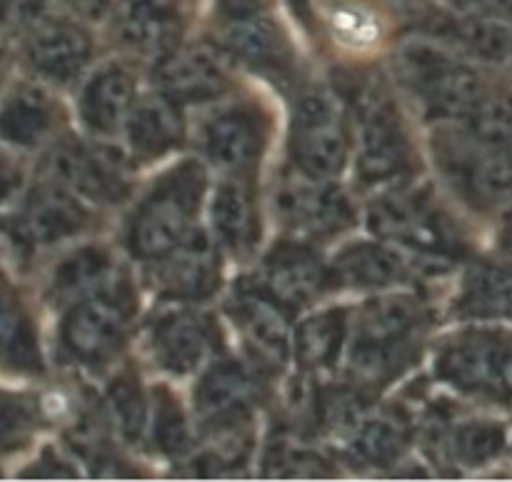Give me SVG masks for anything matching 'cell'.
I'll return each instance as SVG.
<instances>
[{
	"mask_svg": "<svg viewBox=\"0 0 512 482\" xmlns=\"http://www.w3.org/2000/svg\"><path fill=\"white\" fill-rule=\"evenodd\" d=\"M428 313L413 295H385L363 305L355 320L348 373L363 390H378L403 375L420 355Z\"/></svg>",
	"mask_w": 512,
	"mask_h": 482,
	"instance_id": "6da1fadb",
	"label": "cell"
},
{
	"mask_svg": "<svg viewBox=\"0 0 512 482\" xmlns=\"http://www.w3.org/2000/svg\"><path fill=\"white\" fill-rule=\"evenodd\" d=\"M368 220L375 235L430 263L450 265L468 250L455 220L428 188L383 195L370 205Z\"/></svg>",
	"mask_w": 512,
	"mask_h": 482,
	"instance_id": "7a4b0ae2",
	"label": "cell"
},
{
	"mask_svg": "<svg viewBox=\"0 0 512 482\" xmlns=\"http://www.w3.org/2000/svg\"><path fill=\"white\" fill-rule=\"evenodd\" d=\"M400 80L433 120L463 123L488 95L483 73L430 43H410L395 58Z\"/></svg>",
	"mask_w": 512,
	"mask_h": 482,
	"instance_id": "3957f363",
	"label": "cell"
},
{
	"mask_svg": "<svg viewBox=\"0 0 512 482\" xmlns=\"http://www.w3.org/2000/svg\"><path fill=\"white\" fill-rule=\"evenodd\" d=\"M205 173L198 163L170 170L138 205L128 225V248L140 260H158L178 248L193 228Z\"/></svg>",
	"mask_w": 512,
	"mask_h": 482,
	"instance_id": "277c9868",
	"label": "cell"
},
{
	"mask_svg": "<svg viewBox=\"0 0 512 482\" xmlns=\"http://www.w3.org/2000/svg\"><path fill=\"white\" fill-rule=\"evenodd\" d=\"M358 173L365 185L390 183L413 170V145L400 110L383 85H368L355 98Z\"/></svg>",
	"mask_w": 512,
	"mask_h": 482,
	"instance_id": "5b68a950",
	"label": "cell"
},
{
	"mask_svg": "<svg viewBox=\"0 0 512 482\" xmlns=\"http://www.w3.org/2000/svg\"><path fill=\"white\" fill-rule=\"evenodd\" d=\"M435 153L455 190L478 208L512 198V143H478L453 128L440 135Z\"/></svg>",
	"mask_w": 512,
	"mask_h": 482,
	"instance_id": "8992f818",
	"label": "cell"
},
{
	"mask_svg": "<svg viewBox=\"0 0 512 482\" xmlns=\"http://www.w3.org/2000/svg\"><path fill=\"white\" fill-rule=\"evenodd\" d=\"M133 310V295L118 283H108L75 300L60 330L70 358L85 365H100L113 358L125 343Z\"/></svg>",
	"mask_w": 512,
	"mask_h": 482,
	"instance_id": "52a82bcc",
	"label": "cell"
},
{
	"mask_svg": "<svg viewBox=\"0 0 512 482\" xmlns=\"http://www.w3.org/2000/svg\"><path fill=\"white\" fill-rule=\"evenodd\" d=\"M350 130L338 105L323 93H308L290 123V158L298 173L333 178L348 163Z\"/></svg>",
	"mask_w": 512,
	"mask_h": 482,
	"instance_id": "ba28073f",
	"label": "cell"
},
{
	"mask_svg": "<svg viewBox=\"0 0 512 482\" xmlns=\"http://www.w3.org/2000/svg\"><path fill=\"white\" fill-rule=\"evenodd\" d=\"M512 340L493 330H468L440 348L435 373L443 383L473 398L498 400L508 393L505 363Z\"/></svg>",
	"mask_w": 512,
	"mask_h": 482,
	"instance_id": "9c48e42d",
	"label": "cell"
},
{
	"mask_svg": "<svg viewBox=\"0 0 512 482\" xmlns=\"http://www.w3.org/2000/svg\"><path fill=\"white\" fill-rule=\"evenodd\" d=\"M275 213L290 233L313 240L343 233L355 220L353 203L338 185L303 173L275 190Z\"/></svg>",
	"mask_w": 512,
	"mask_h": 482,
	"instance_id": "30bf717a",
	"label": "cell"
},
{
	"mask_svg": "<svg viewBox=\"0 0 512 482\" xmlns=\"http://www.w3.org/2000/svg\"><path fill=\"white\" fill-rule=\"evenodd\" d=\"M53 183L100 205L123 203L130 193L128 165L118 153L98 145L65 143L48 160Z\"/></svg>",
	"mask_w": 512,
	"mask_h": 482,
	"instance_id": "8fae6325",
	"label": "cell"
},
{
	"mask_svg": "<svg viewBox=\"0 0 512 482\" xmlns=\"http://www.w3.org/2000/svg\"><path fill=\"white\" fill-rule=\"evenodd\" d=\"M90 215L75 193L58 183L33 190L10 223V238L25 250H43L73 238L88 225Z\"/></svg>",
	"mask_w": 512,
	"mask_h": 482,
	"instance_id": "7c38bea8",
	"label": "cell"
},
{
	"mask_svg": "<svg viewBox=\"0 0 512 482\" xmlns=\"http://www.w3.org/2000/svg\"><path fill=\"white\" fill-rule=\"evenodd\" d=\"M230 318L243 333L245 343L263 363L280 368L290 353V308L268 293L260 283H243L235 288L228 303Z\"/></svg>",
	"mask_w": 512,
	"mask_h": 482,
	"instance_id": "4fadbf2b",
	"label": "cell"
},
{
	"mask_svg": "<svg viewBox=\"0 0 512 482\" xmlns=\"http://www.w3.org/2000/svg\"><path fill=\"white\" fill-rule=\"evenodd\" d=\"M150 283L170 300H205L220 288L218 248L203 233H190L178 248L155 260Z\"/></svg>",
	"mask_w": 512,
	"mask_h": 482,
	"instance_id": "5bb4252c",
	"label": "cell"
},
{
	"mask_svg": "<svg viewBox=\"0 0 512 482\" xmlns=\"http://www.w3.org/2000/svg\"><path fill=\"white\" fill-rule=\"evenodd\" d=\"M203 153L225 173H248L255 168L265 145V120L250 105L218 110L200 130Z\"/></svg>",
	"mask_w": 512,
	"mask_h": 482,
	"instance_id": "9a60e30c",
	"label": "cell"
},
{
	"mask_svg": "<svg viewBox=\"0 0 512 482\" xmlns=\"http://www.w3.org/2000/svg\"><path fill=\"white\" fill-rule=\"evenodd\" d=\"M158 83L160 90L178 103H205L228 93L230 75L218 50L210 45H190L160 55Z\"/></svg>",
	"mask_w": 512,
	"mask_h": 482,
	"instance_id": "2e32d148",
	"label": "cell"
},
{
	"mask_svg": "<svg viewBox=\"0 0 512 482\" xmlns=\"http://www.w3.org/2000/svg\"><path fill=\"white\" fill-rule=\"evenodd\" d=\"M218 348V328L198 313H168L150 328V353L155 363L173 375L198 370Z\"/></svg>",
	"mask_w": 512,
	"mask_h": 482,
	"instance_id": "e0dca14e",
	"label": "cell"
},
{
	"mask_svg": "<svg viewBox=\"0 0 512 482\" xmlns=\"http://www.w3.org/2000/svg\"><path fill=\"white\" fill-rule=\"evenodd\" d=\"M28 63L53 85H70L83 75L93 55L90 35L70 20H40L28 40Z\"/></svg>",
	"mask_w": 512,
	"mask_h": 482,
	"instance_id": "ac0fdd59",
	"label": "cell"
},
{
	"mask_svg": "<svg viewBox=\"0 0 512 482\" xmlns=\"http://www.w3.org/2000/svg\"><path fill=\"white\" fill-rule=\"evenodd\" d=\"M258 398V378L235 360H220L195 388V413L208 428H228L243 423Z\"/></svg>",
	"mask_w": 512,
	"mask_h": 482,
	"instance_id": "d6986e66",
	"label": "cell"
},
{
	"mask_svg": "<svg viewBox=\"0 0 512 482\" xmlns=\"http://www.w3.org/2000/svg\"><path fill=\"white\" fill-rule=\"evenodd\" d=\"M330 273L313 248L305 243H280L263 263L260 285L285 308L295 310L313 303L328 285Z\"/></svg>",
	"mask_w": 512,
	"mask_h": 482,
	"instance_id": "ffe728a7",
	"label": "cell"
},
{
	"mask_svg": "<svg viewBox=\"0 0 512 482\" xmlns=\"http://www.w3.org/2000/svg\"><path fill=\"white\" fill-rule=\"evenodd\" d=\"M223 43L230 55L260 73L285 75L290 70L288 43L263 8L225 15Z\"/></svg>",
	"mask_w": 512,
	"mask_h": 482,
	"instance_id": "44dd1931",
	"label": "cell"
},
{
	"mask_svg": "<svg viewBox=\"0 0 512 482\" xmlns=\"http://www.w3.org/2000/svg\"><path fill=\"white\" fill-rule=\"evenodd\" d=\"M60 123L55 100L38 85H20L0 105V143L10 148H38Z\"/></svg>",
	"mask_w": 512,
	"mask_h": 482,
	"instance_id": "7402d4cb",
	"label": "cell"
},
{
	"mask_svg": "<svg viewBox=\"0 0 512 482\" xmlns=\"http://www.w3.org/2000/svg\"><path fill=\"white\" fill-rule=\"evenodd\" d=\"M330 280L343 288L383 290L408 283L410 265L398 250L383 243H353L340 250L328 270Z\"/></svg>",
	"mask_w": 512,
	"mask_h": 482,
	"instance_id": "603a6c76",
	"label": "cell"
},
{
	"mask_svg": "<svg viewBox=\"0 0 512 482\" xmlns=\"http://www.w3.org/2000/svg\"><path fill=\"white\" fill-rule=\"evenodd\" d=\"M125 135L135 158L153 160L183 143L185 125L180 103L170 95H148L133 105Z\"/></svg>",
	"mask_w": 512,
	"mask_h": 482,
	"instance_id": "cb8c5ba5",
	"label": "cell"
},
{
	"mask_svg": "<svg viewBox=\"0 0 512 482\" xmlns=\"http://www.w3.org/2000/svg\"><path fill=\"white\" fill-rule=\"evenodd\" d=\"M133 105V75L123 65H105L85 85L83 98H80V115L95 135H113L125 128Z\"/></svg>",
	"mask_w": 512,
	"mask_h": 482,
	"instance_id": "d4e9b609",
	"label": "cell"
},
{
	"mask_svg": "<svg viewBox=\"0 0 512 482\" xmlns=\"http://www.w3.org/2000/svg\"><path fill=\"white\" fill-rule=\"evenodd\" d=\"M215 243L230 255L245 258L255 250L260 238L258 208L253 193L243 180H228L218 188L213 200Z\"/></svg>",
	"mask_w": 512,
	"mask_h": 482,
	"instance_id": "484cf974",
	"label": "cell"
},
{
	"mask_svg": "<svg viewBox=\"0 0 512 482\" xmlns=\"http://www.w3.org/2000/svg\"><path fill=\"white\" fill-rule=\"evenodd\" d=\"M455 313L468 320H512V263H478L465 273Z\"/></svg>",
	"mask_w": 512,
	"mask_h": 482,
	"instance_id": "4316f807",
	"label": "cell"
},
{
	"mask_svg": "<svg viewBox=\"0 0 512 482\" xmlns=\"http://www.w3.org/2000/svg\"><path fill=\"white\" fill-rule=\"evenodd\" d=\"M440 455L455 468H480L505 450L503 425L493 420H460L440 425L435 433Z\"/></svg>",
	"mask_w": 512,
	"mask_h": 482,
	"instance_id": "83f0119b",
	"label": "cell"
},
{
	"mask_svg": "<svg viewBox=\"0 0 512 482\" xmlns=\"http://www.w3.org/2000/svg\"><path fill=\"white\" fill-rule=\"evenodd\" d=\"M433 33L488 63H505L512 58V25L503 18L460 13V18L435 23Z\"/></svg>",
	"mask_w": 512,
	"mask_h": 482,
	"instance_id": "f1b7e54d",
	"label": "cell"
},
{
	"mask_svg": "<svg viewBox=\"0 0 512 482\" xmlns=\"http://www.w3.org/2000/svg\"><path fill=\"white\" fill-rule=\"evenodd\" d=\"M410 445L408 420L395 413L365 415L350 438V455L365 468L383 470L398 463Z\"/></svg>",
	"mask_w": 512,
	"mask_h": 482,
	"instance_id": "f546056e",
	"label": "cell"
},
{
	"mask_svg": "<svg viewBox=\"0 0 512 482\" xmlns=\"http://www.w3.org/2000/svg\"><path fill=\"white\" fill-rule=\"evenodd\" d=\"M0 368L10 373H40L43 368L33 323L8 288L0 290Z\"/></svg>",
	"mask_w": 512,
	"mask_h": 482,
	"instance_id": "4dcf8cb0",
	"label": "cell"
},
{
	"mask_svg": "<svg viewBox=\"0 0 512 482\" xmlns=\"http://www.w3.org/2000/svg\"><path fill=\"white\" fill-rule=\"evenodd\" d=\"M348 335L345 310H323L310 315L295 330V360L303 370H323L338 360Z\"/></svg>",
	"mask_w": 512,
	"mask_h": 482,
	"instance_id": "1f68e13d",
	"label": "cell"
},
{
	"mask_svg": "<svg viewBox=\"0 0 512 482\" xmlns=\"http://www.w3.org/2000/svg\"><path fill=\"white\" fill-rule=\"evenodd\" d=\"M113 263L100 248H80L55 265L50 275V295L55 300H80L110 283Z\"/></svg>",
	"mask_w": 512,
	"mask_h": 482,
	"instance_id": "d6a6232c",
	"label": "cell"
},
{
	"mask_svg": "<svg viewBox=\"0 0 512 482\" xmlns=\"http://www.w3.org/2000/svg\"><path fill=\"white\" fill-rule=\"evenodd\" d=\"M455 125L478 143H512V93L490 88L478 108Z\"/></svg>",
	"mask_w": 512,
	"mask_h": 482,
	"instance_id": "836d02e7",
	"label": "cell"
},
{
	"mask_svg": "<svg viewBox=\"0 0 512 482\" xmlns=\"http://www.w3.org/2000/svg\"><path fill=\"white\" fill-rule=\"evenodd\" d=\"M365 390L358 385H333V388H323L315 403V415L318 423L323 425L328 433H355L365 413Z\"/></svg>",
	"mask_w": 512,
	"mask_h": 482,
	"instance_id": "e575fe53",
	"label": "cell"
},
{
	"mask_svg": "<svg viewBox=\"0 0 512 482\" xmlns=\"http://www.w3.org/2000/svg\"><path fill=\"white\" fill-rule=\"evenodd\" d=\"M108 403L120 435L135 443L148 425V405H145L138 383L133 378L115 380L108 390Z\"/></svg>",
	"mask_w": 512,
	"mask_h": 482,
	"instance_id": "d590c367",
	"label": "cell"
},
{
	"mask_svg": "<svg viewBox=\"0 0 512 482\" xmlns=\"http://www.w3.org/2000/svg\"><path fill=\"white\" fill-rule=\"evenodd\" d=\"M153 443L163 455H183L190 445V430L183 410L168 390H160L155 395Z\"/></svg>",
	"mask_w": 512,
	"mask_h": 482,
	"instance_id": "8d00e7d4",
	"label": "cell"
},
{
	"mask_svg": "<svg viewBox=\"0 0 512 482\" xmlns=\"http://www.w3.org/2000/svg\"><path fill=\"white\" fill-rule=\"evenodd\" d=\"M328 473L330 468L323 458L293 445H278L270 450L263 470L265 478H320Z\"/></svg>",
	"mask_w": 512,
	"mask_h": 482,
	"instance_id": "74e56055",
	"label": "cell"
},
{
	"mask_svg": "<svg viewBox=\"0 0 512 482\" xmlns=\"http://www.w3.org/2000/svg\"><path fill=\"white\" fill-rule=\"evenodd\" d=\"M30 428V410L15 398L0 395V443H18Z\"/></svg>",
	"mask_w": 512,
	"mask_h": 482,
	"instance_id": "f35d334b",
	"label": "cell"
},
{
	"mask_svg": "<svg viewBox=\"0 0 512 482\" xmlns=\"http://www.w3.org/2000/svg\"><path fill=\"white\" fill-rule=\"evenodd\" d=\"M45 0H0V28H35Z\"/></svg>",
	"mask_w": 512,
	"mask_h": 482,
	"instance_id": "ab89813d",
	"label": "cell"
},
{
	"mask_svg": "<svg viewBox=\"0 0 512 482\" xmlns=\"http://www.w3.org/2000/svg\"><path fill=\"white\" fill-rule=\"evenodd\" d=\"M190 0H123L125 15H143V18L183 20Z\"/></svg>",
	"mask_w": 512,
	"mask_h": 482,
	"instance_id": "60d3db41",
	"label": "cell"
},
{
	"mask_svg": "<svg viewBox=\"0 0 512 482\" xmlns=\"http://www.w3.org/2000/svg\"><path fill=\"white\" fill-rule=\"evenodd\" d=\"M463 15H488L512 20V0H448Z\"/></svg>",
	"mask_w": 512,
	"mask_h": 482,
	"instance_id": "b9f144b4",
	"label": "cell"
},
{
	"mask_svg": "<svg viewBox=\"0 0 512 482\" xmlns=\"http://www.w3.org/2000/svg\"><path fill=\"white\" fill-rule=\"evenodd\" d=\"M20 188V170L10 163L5 155H0V205L8 203Z\"/></svg>",
	"mask_w": 512,
	"mask_h": 482,
	"instance_id": "7bdbcfd3",
	"label": "cell"
},
{
	"mask_svg": "<svg viewBox=\"0 0 512 482\" xmlns=\"http://www.w3.org/2000/svg\"><path fill=\"white\" fill-rule=\"evenodd\" d=\"M73 8H78L80 13H88V15H98L100 10L108 5V0H68Z\"/></svg>",
	"mask_w": 512,
	"mask_h": 482,
	"instance_id": "ee69618b",
	"label": "cell"
},
{
	"mask_svg": "<svg viewBox=\"0 0 512 482\" xmlns=\"http://www.w3.org/2000/svg\"><path fill=\"white\" fill-rule=\"evenodd\" d=\"M500 245H503L505 253L512 258V210L505 215L503 220V228H500Z\"/></svg>",
	"mask_w": 512,
	"mask_h": 482,
	"instance_id": "f6af8a7d",
	"label": "cell"
},
{
	"mask_svg": "<svg viewBox=\"0 0 512 482\" xmlns=\"http://www.w3.org/2000/svg\"><path fill=\"white\" fill-rule=\"evenodd\" d=\"M505 385H508V393H512V348L508 355V363H505Z\"/></svg>",
	"mask_w": 512,
	"mask_h": 482,
	"instance_id": "bcb514c9",
	"label": "cell"
},
{
	"mask_svg": "<svg viewBox=\"0 0 512 482\" xmlns=\"http://www.w3.org/2000/svg\"><path fill=\"white\" fill-rule=\"evenodd\" d=\"M3 70H5V45L0 43V75H3Z\"/></svg>",
	"mask_w": 512,
	"mask_h": 482,
	"instance_id": "7dc6e473",
	"label": "cell"
}]
</instances>
